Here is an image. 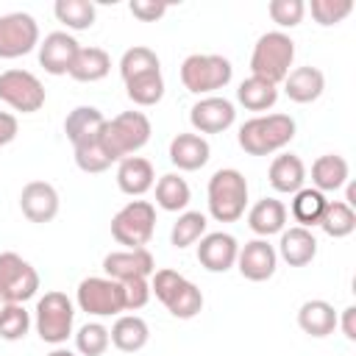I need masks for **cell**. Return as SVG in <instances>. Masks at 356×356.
<instances>
[{
  "label": "cell",
  "mask_w": 356,
  "mask_h": 356,
  "mask_svg": "<svg viewBox=\"0 0 356 356\" xmlns=\"http://www.w3.org/2000/svg\"><path fill=\"white\" fill-rule=\"evenodd\" d=\"M292 139H295V120L289 114H256L236 134L239 147L250 156H273L284 150Z\"/></svg>",
  "instance_id": "6da1fadb"
},
{
  "label": "cell",
  "mask_w": 356,
  "mask_h": 356,
  "mask_svg": "<svg viewBox=\"0 0 356 356\" xmlns=\"http://www.w3.org/2000/svg\"><path fill=\"white\" fill-rule=\"evenodd\" d=\"M295 61V42L284 31H267L256 39L250 53V75L264 78L270 83H284L289 67Z\"/></svg>",
  "instance_id": "7a4b0ae2"
},
{
  "label": "cell",
  "mask_w": 356,
  "mask_h": 356,
  "mask_svg": "<svg viewBox=\"0 0 356 356\" xmlns=\"http://www.w3.org/2000/svg\"><path fill=\"white\" fill-rule=\"evenodd\" d=\"M150 134H153L150 120L142 111H122L114 120H106L100 145L111 161H122L136 150H142L150 142Z\"/></svg>",
  "instance_id": "3957f363"
},
{
  "label": "cell",
  "mask_w": 356,
  "mask_h": 356,
  "mask_svg": "<svg viewBox=\"0 0 356 356\" xmlns=\"http://www.w3.org/2000/svg\"><path fill=\"white\" fill-rule=\"evenodd\" d=\"M209 214L217 222H236L248 206V181L239 170L222 167L209 178Z\"/></svg>",
  "instance_id": "277c9868"
},
{
  "label": "cell",
  "mask_w": 356,
  "mask_h": 356,
  "mask_svg": "<svg viewBox=\"0 0 356 356\" xmlns=\"http://www.w3.org/2000/svg\"><path fill=\"white\" fill-rule=\"evenodd\" d=\"M150 292L178 320H192L203 312V292L175 270H156L150 275Z\"/></svg>",
  "instance_id": "5b68a950"
},
{
  "label": "cell",
  "mask_w": 356,
  "mask_h": 356,
  "mask_svg": "<svg viewBox=\"0 0 356 356\" xmlns=\"http://www.w3.org/2000/svg\"><path fill=\"white\" fill-rule=\"evenodd\" d=\"M234 78V67L225 56L217 53H192L181 64V83L192 95H211L228 86Z\"/></svg>",
  "instance_id": "8992f818"
},
{
  "label": "cell",
  "mask_w": 356,
  "mask_h": 356,
  "mask_svg": "<svg viewBox=\"0 0 356 356\" xmlns=\"http://www.w3.org/2000/svg\"><path fill=\"white\" fill-rule=\"evenodd\" d=\"M33 314H36L33 317V325H36V334L42 337V342L61 345L72 334L75 306H72V300L64 292H58V289L44 292L36 300V312Z\"/></svg>",
  "instance_id": "52a82bcc"
},
{
  "label": "cell",
  "mask_w": 356,
  "mask_h": 356,
  "mask_svg": "<svg viewBox=\"0 0 356 356\" xmlns=\"http://www.w3.org/2000/svg\"><path fill=\"white\" fill-rule=\"evenodd\" d=\"M156 231V206L150 200H128L111 217V236L125 245V250L145 248Z\"/></svg>",
  "instance_id": "ba28073f"
},
{
  "label": "cell",
  "mask_w": 356,
  "mask_h": 356,
  "mask_svg": "<svg viewBox=\"0 0 356 356\" xmlns=\"http://www.w3.org/2000/svg\"><path fill=\"white\" fill-rule=\"evenodd\" d=\"M75 303L92 317H114L125 312V289L108 275H89L78 284Z\"/></svg>",
  "instance_id": "9c48e42d"
},
{
  "label": "cell",
  "mask_w": 356,
  "mask_h": 356,
  "mask_svg": "<svg viewBox=\"0 0 356 356\" xmlns=\"http://www.w3.org/2000/svg\"><path fill=\"white\" fill-rule=\"evenodd\" d=\"M44 86L42 81L28 70H6L0 72V100L11 106L14 111L33 114L44 106Z\"/></svg>",
  "instance_id": "30bf717a"
},
{
  "label": "cell",
  "mask_w": 356,
  "mask_h": 356,
  "mask_svg": "<svg viewBox=\"0 0 356 356\" xmlns=\"http://www.w3.org/2000/svg\"><path fill=\"white\" fill-rule=\"evenodd\" d=\"M39 47V22L25 11L0 17V58H19Z\"/></svg>",
  "instance_id": "8fae6325"
},
{
  "label": "cell",
  "mask_w": 356,
  "mask_h": 356,
  "mask_svg": "<svg viewBox=\"0 0 356 356\" xmlns=\"http://www.w3.org/2000/svg\"><path fill=\"white\" fill-rule=\"evenodd\" d=\"M0 289L14 303L31 300L39 292V273H36V267L31 261H25L14 250L0 253Z\"/></svg>",
  "instance_id": "7c38bea8"
},
{
  "label": "cell",
  "mask_w": 356,
  "mask_h": 356,
  "mask_svg": "<svg viewBox=\"0 0 356 356\" xmlns=\"http://www.w3.org/2000/svg\"><path fill=\"white\" fill-rule=\"evenodd\" d=\"M236 120V108L228 97H220V95H209V97H200L192 108H189V122L195 128V134H222L234 125Z\"/></svg>",
  "instance_id": "4fadbf2b"
},
{
  "label": "cell",
  "mask_w": 356,
  "mask_h": 356,
  "mask_svg": "<svg viewBox=\"0 0 356 356\" xmlns=\"http://www.w3.org/2000/svg\"><path fill=\"white\" fill-rule=\"evenodd\" d=\"M234 267L239 270L242 278L261 284V281H267V278L275 275L278 253H275V248H273L267 239L259 236V239H250V242H245V245L239 248V253H236V264H234Z\"/></svg>",
  "instance_id": "5bb4252c"
},
{
  "label": "cell",
  "mask_w": 356,
  "mask_h": 356,
  "mask_svg": "<svg viewBox=\"0 0 356 356\" xmlns=\"http://www.w3.org/2000/svg\"><path fill=\"white\" fill-rule=\"evenodd\" d=\"M103 273L120 284L134 281V278H150L156 273V259L147 248H134V250H111L103 259Z\"/></svg>",
  "instance_id": "9a60e30c"
},
{
  "label": "cell",
  "mask_w": 356,
  "mask_h": 356,
  "mask_svg": "<svg viewBox=\"0 0 356 356\" xmlns=\"http://www.w3.org/2000/svg\"><path fill=\"white\" fill-rule=\"evenodd\" d=\"M81 44L67 31H53L39 42V64L50 75H70V67L78 56Z\"/></svg>",
  "instance_id": "2e32d148"
},
{
  "label": "cell",
  "mask_w": 356,
  "mask_h": 356,
  "mask_svg": "<svg viewBox=\"0 0 356 356\" xmlns=\"http://www.w3.org/2000/svg\"><path fill=\"white\" fill-rule=\"evenodd\" d=\"M197 261L203 270L209 273H228L236 264V253H239V242L225 234V231H214V234H203L197 239Z\"/></svg>",
  "instance_id": "e0dca14e"
},
{
  "label": "cell",
  "mask_w": 356,
  "mask_h": 356,
  "mask_svg": "<svg viewBox=\"0 0 356 356\" xmlns=\"http://www.w3.org/2000/svg\"><path fill=\"white\" fill-rule=\"evenodd\" d=\"M19 209L31 222H50L58 214V192L47 181H28L19 192Z\"/></svg>",
  "instance_id": "ac0fdd59"
},
{
  "label": "cell",
  "mask_w": 356,
  "mask_h": 356,
  "mask_svg": "<svg viewBox=\"0 0 356 356\" xmlns=\"http://www.w3.org/2000/svg\"><path fill=\"white\" fill-rule=\"evenodd\" d=\"M103 128H106V117L100 108L95 106H78L67 114L64 120V134L67 139L72 142V147H81V145H89V142H97L103 136Z\"/></svg>",
  "instance_id": "d6986e66"
},
{
  "label": "cell",
  "mask_w": 356,
  "mask_h": 356,
  "mask_svg": "<svg viewBox=\"0 0 356 356\" xmlns=\"http://www.w3.org/2000/svg\"><path fill=\"white\" fill-rule=\"evenodd\" d=\"M275 253H278L289 267H306V264H312L314 256H317V236L312 234V228H300V225L284 228Z\"/></svg>",
  "instance_id": "ffe728a7"
},
{
  "label": "cell",
  "mask_w": 356,
  "mask_h": 356,
  "mask_svg": "<svg viewBox=\"0 0 356 356\" xmlns=\"http://www.w3.org/2000/svg\"><path fill=\"white\" fill-rule=\"evenodd\" d=\"M209 156H211V147L200 134H178L170 142V161L184 172H195L206 167Z\"/></svg>",
  "instance_id": "44dd1931"
},
{
  "label": "cell",
  "mask_w": 356,
  "mask_h": 356,
  "mask_svg": "<svg viewBox=\"0 0 356 356\" xmlns=\"http://www.w3.org/2000/svg\"><path fill=\"white\" fill-rule=\"evenodd\" d=\"M153 184H156V170L147 159L128 156V159L117 161V186H120V192H125L131 197H142L147 189H153Z\"/></svg>",
  "instance_id": "7402d4cb"
},
{
  "label": "cell",
  "mask_w": 356,
  "mask_h": 356,
  "mask_svg": "<svg viewBox=\"0 0 356 356\" xmlns=\"http://www.w3.org/2000/svg\"><path fill=\"white\" fill-rule=\"evenodd\" d=\"M267 178H270V186H273L275 192H281V195H295L298 189H303L306 164H303L300 156H295V153H278V156L270 161Z\"/></svg>",
  "instance_id": "603a6c76"
},
{
  "label": "cell",
  "mask_w": 356,
  "mask_h": 356,
  "mask_svg": "<svg viewBox=\"0 0 356 356\" xmlns=\"http://www.w3.org/2000/svg\"><path fill=\"white\" fill-rule=\"evenodd\" d=\"M248 225L256 236L267 239L286 228V206L278 197H261L248 211Z\"/></svg>",
  "instance_id": "cb8c5ba5"
},
{
  "label": "cell",
  "mask_w": 356,
  "mask_h": 356,
  "mask_svg": "<svg viewBox=\"0 0 356 356\" xmlns=\"http://www.w3.org/2000/svg\"><path fill=\"white\" fill-rule=\"evenodd\" d=\"M325 89V75L317 67H295L284 78V92L292 103H314Z\"/></svg>",
  "instance_id": "d4e9b609"
},
{
  "label": "cell",
  "mask_w": 356,
  "mask_h": 356,
  "mask_svg": "<svg viewBox=\"0 0 356 356\" xmlns=\"http://www.w3.org/2000/svg\"><path fill=\"white\" fill-rule=\"evenodd\" d=\"M298 325H300L303 334H309V337H314V339H323V337L334 334V328H337V312H334V306H331L328 300H323V298L306 300V303H300V309H298Z\"/></svg>",
  "instance_id": "484cf974"
},
{
  "label": "cell",
  "mask_w": 356,
  "mask_h": 356,
  "mask_svg": "<svg viewBox=\"0 0 356 356\" xmlns=\"http://www.w3.org/2000/svg\"><path fill=\"white\" fill-rule=\"evenodd\" d=\"M108 337H111V345H114L117 350H122V353H136V350H142V348L147 345L150 328H147V323H145L139 314H120V317L114 320Z\"/></svg>",
  "instance_id": "4316f807"
},
{
  "label": "cell",
  "mask_w": 356,
  "mask_h": 356,
  "mask_svg": "<svg viewBox=\"0 0 356 356\" xmlns=\"http://www.w3.org/2000/svg\"><path fill=\"white\" fill-rule=\"evenodd\" d=\"M348 175H350V167L339 153H325L312 164V186L323 195L342 189L348 184Z\"/></svg>",
  "instance_id": "83f0119b"
},
{
  "label": "cell",
  "mask_w": 356,
  "mask_h": 356,
  "mask_svg": "<svg viewBox=\"0 0 356 356\" xmlns=\"http://www.w3.org/2000/svg\"><path fill=\"white\" fill-rule=\"evenodd\" d=\"M108 72H111V56L103 47H81L70 67V78H75L81 83L103 81Z\"/></svg>",
  "instance_id": "f1b7e54d"
},
{
  "label": "cell",
  "mask_w": 356,
  "mask_h": 356,
  "mask_svg": "<svg viewBox=\"0 0 356 356\" xmlns=\"http://www.w3.org/2000/svg\"><path fill=\"white\" fill-rule=\"evenodd\" d=\"M192 200V189L186 184V178H181L178 172H167L156 181V206L164 211H184Z\"/></svg>",
  "instance_id": "f546056e"
},
{
  "label": "cell",
  "mask_w": 356,
  "mask_h": 356,
  "mask_svg": "<svg viewBox=\"0 0 356 356\" xmlns=\"http://www.w3.org/2000/svg\"><path fill=\"white\" fill-rule=\"evenodd\" d=\"M236 100H239L248 111H267V108H273L275 100H278V86L270 83V81H264V78L250 75V78H245V81L239 83Z\"/></svg>",
  "instance_id": "4dcf8cb0"
},
{
  "label": "cell",
  "mask_w": 356,
  "mask_h": 356,
  "mask_svg": "<svg viewBox=\"0 0 356 356\" xmlns=\"http://www.w3.org/2000/svg\"><path fill=\"white\" fill-rule=\"evenodd\" d=\"M317 225L323 228L325 236H331V239H345V236H350V234L356 231V209H350V206L342 203V200H328V203H325V211H323V217H320Z\"/></svg>",
  "instance_id": "1f68e13d"
},
{
  "label": "cell",
  "mask_w": 356,
  "mask_h": 356,
  "mask_svg": "<svg viewBox=\"0 0 356 356\" xmlns=\"http://www.w3.org/2000/svg\"><path fill=\"white\" fill-rule=\"evenodd\" d=\"M325 195L323 192H317L314 186H303V189H298L295 192V197H292V217H295V222L300 225V228H312V225H317L320 222V217H323V211H325Z\"/></svg>",
  "instance_id": "d6a6232c"
},
{
  "label": "cell",
  "mask_w": 356,
  "mask_h": 356,
  "mask_svg": "<svg viewBox=\"0 0 356 356\" xmlns=\"http://www.w3.org/2000/svg\"><path fill=\"white\" fill-rule=\"evenodd\" d=\"M53 14L58 22H64L70 31H86L95 25L97 8L89 0H56Z\"/></svg>",
  "instance_id": "836d02e7"
},
{
  "label": "cell",
  "mask_w": 356,
  "mask_h": 356,
  "mask_svg": "<svg viewBox=\"0 0 356 356\" xmlns=\"http://www.w3.org/2000/svg\"><path fill=\"white\" fill-rule=\"evenodd\" d=\"M161 70V61L156 56V50L145 47V44H134L122 53L120 58V75L122 81H131V78H139V75H147V72H159Z\"/></svg>",
  "instance_id": "e575fe53"
},
{
  "label": "cell",
  "mask_w": 356,
  "mask_h": 356,
  "mask_svg": "<svg viewBox=\"0 0 356 356\" xmlns=\"http://www.w3.org/2000/svg\"><path fill=\"white\" fill-rule=\"evenodd\" d=\"M125 95L136 106H156L164 97V75H161V70L125 81Z\"/></svg>",
  "instance_id": "d590c367"
},
{
  "label": "cell",
  "mask_w": 356,
  "mask_h": 356,
  "mask_svg": "<svg viewBox=\"0 0 356 356\" xmlns=\"http://www.w3.org/2000/svg\"><path fill=\"white\" fill-rule=\"evenodd\" d=\"M206 214L203 211H181L178 214V220L172 222V231H170V242L178 248V250H184V248H189V245H195L203 234H206Z\"/></svg>",
  "instance_id": "8d00e7d4"
},
{
  "label": "cell",
  "mask_w": 356,
  "mask_h": 356,
  "mask_svg": "<svg viewBox=\"0 0 356 356\" xmlns=\"http://www.w3.org/2000/svg\"><path fill=\"white\" fill-rule=\"evenodd\" d=\"M108 345H111V337L103 323H86L75 334V348L81 356H103Z\"/></svg>",
  "instance_id": "74e56055"
},
{
  "label": "cell",
  "mask_w": 356,
  "mask_h": 356,
  "mask_svg": "<svg viewBox=\"0 0 356 356\" xmlns=\"http://www.w3.org/2000/svg\"><path fill=\"white\" fill-rule=\"evenodd\" d=\"M31 328V314L22 303H11L3 314H0V339L6 342H17L28 334Z\"/></svg>",
  "instance_id": "f35d334b"
},
{
  "label": "cell",
  "mask_w": 356,
  "mask_h": 356,
  "mask_svg": "<svg viewBox=\"0 0 356 356\" xmlns=\"http://www.w3.org/2000/svg\"><path fill=\"white\" fill-rule=\"evenodd\" d=\"M309 11H312V17H314L317 25L331 28V25L342 22L353 11V0H312L309 3Z\"/></svg>",
  "instance_id": "ab89813d"
},
{
  "label": "cell",
  "mask_w": 356,
  "mask_h": 356,
  "mask_svg": "<svg viewBox=\"0 0 356 356\" xmlns=\"http://www.w3.org/2000/svg\"><path fill=\"white\" fill-rule=\"evenodd\" d=\"M75 150V164L81 172H89V175H97V172H106L114 161L106 156L100 139L97 142H89V145H81V147H72Z\"/></svg>",
  "instance_id": "60d3db41"
},
{
  "label": "cell",
  "mask_w": 356,
  "mask_h": 356,
  "mask_svg": "<svg viewBox=\"0 0 356 356\" xmlns=\"http://www.w3.org/2000/svg\"><path fill=\"white\" fill-rule=\"evenodd\" d=\"M267 14L278 28H295V25L303 22L306 3L303 0H270L267 3Z\"/></svg>",
  "instance_id": "b9f144b4"
},
{
  "label": "cell",
  "mask_w": 356,
  "mask_h": 356,
  "mask_svg": "<svg viewBox=\"0 0 356 356\" xmlns=\"http://www.w3.org/2000/svg\"><path fill=\"white\" fill-rule=\"evenodd\" d=\"M122 289H125V312H136V309H142V306H147V300H150V281L147 278H134V281H125L122 284Z\"/></svg>",
  "instance_id": "7bdbcfd3"
},
{
  "label": "cell",
  "mask_w": 356,
  "mask_h": 356,
  "mask_svg": "<svg viewBox=\"0 0 356 356\" xmlns=\"http://www.w3.org/2000/svg\"><path fill=\"white\" fill-rule=\"evenodd\" d=\"M128 8H131V14L136 17V19H142V22H156V19H161L164 14H167V3H156V0H131L128 3Z\"/></svg>",
  "instance_id": "ee69618b"
},
{
  "label": "cell",
  "mask_w": 356,
  "mask_h": 356,
  "mask_svg": "<svg viewBox=\"0 0 356 356\" xmlns=\"http://www.w3.org/2000/svg\"><path fill=\"white\" fill-rule=\"evenodd\" d=\"M337 328H342L348 342H356V306H348L337 312Z\"/></svg>",
  "instance_id": "f6af8a7d"
},
{
  "label": "cell",
  "mask_w": 356,
  "mask_h": 356,
  "mask_svg": "<svg viewBox=\"0 0 356 356\" xmlns=\"http://www.w3.org/2000/svg\"><path fill=\"white\" fill-rule=\"evenodd\" d=\"M17 131H19V122L11 111H0V147L11 145L17 139Z\"/></svg>",
  "instance_id": "bcb514c9"
},
{
  "label": "cell",
  "mask_w": 356,
  "mask_h": 356,
  "mask_svg": "<svg viewBox=\"0 0 356 356\" xmlns=\"http://www.w3.org/2000/svg\"><path fill=\"white\" fill-rule=\"evenodd\" d=\"M342 203H348L350 209L356 206V186H353V184H348V192H345V200H342Z\"/></svg>",
  "instance_id": "7dc6e473"
},
{
  "label": "cell",
  "mask_w": 356,
  "mask_h": 356,
  "mask_svg": "<svg viewBox=\"0 0 356 356\" xmlns=\"http://www.w3.org/2000/svg\"><path fill=\"white\" fill-rule=\"evenodd\" d=\"M11 303H14V300H11V298H8V295H6L3 289H0V314H3V312H6V309H8Z\"/></svg>",
  "instance_id": "c3c4849f"
},
{
  "label": "cell",
  "mask_w": 356,
  "mask_h": 356,
  "mask_svg": "<svg viewBox=\"0 0 356 356\" xmlns=\"http://www.w3.org/2000/svg\"><path fill=\"white\" fill-rule=\"evenodd\" d=\"M47 356H75V353H72V350H67V348H53Z\"/></svg>",
  "instance_id": "681fc988"
}]
</instances>
